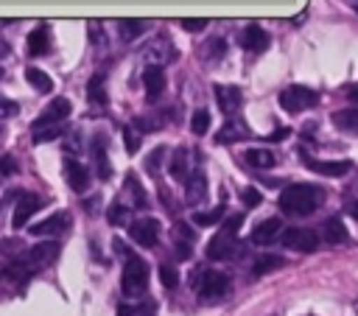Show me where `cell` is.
I'll use <instances>...</instances> for the list:
<instances>
[{"label": "cell", "instance_id": "cell-1", "mask_svg": "<svg viewBox=\"0 0 358 316\" xmlns=\"http://www.w3.org/2000/svg\"><path fill=\"white\" fill-rule=\"evenodd\" d=\"M322 201V190L313 185H288L280 193V210L288 215H310Z\"/></svg>", "mask_w": 358, "mask_h": 316}, {"label": "cell", "instance_id": "cell-2", "mask_svg": "<svg viewBox=\"0 0 358 316\" xmlns=\"http://www.w3.org/2000/svg\"><path fill=\"white\" fill-rule=\"evenodd\" d=\"M120 288H123L126 296H143L145 294V288H148V266L140 257H134V254L126 257Z\"/></svg>", "mask_w": 358, "mask_h": 316}, {"label": "cell", "instance_id": "cell-3", "mask_svg": "<svg viewBox=\"0 0 358 316\" xmlns=\"http://www.w3.org/2000/svg\"><path fill=\"white\" fill-rule=\"evenodd\" d=\"M193 277H196L193 282H196L199 296L207 302H215L229 294V277L224 271H196Z\"/></svg>", "mask_w": 358, "mask_h": 316}, {"label": "cell", "instance_id": "cell-4", "mask_svg": "<svg viewBox=\"0 0 358 316\" xmlns=\"http://www.w3.org/2000/svg\"><path fill=\"white\" fill-rule=\"evenodd\" d=\"M316 101H319V95H316L313 89H308V87H302V84L285 87V89L280 92V106H282L285 112H302V109H310V106H316Z\"/></svg>", "mask_w": 358, "mask_h": 316}, {"label": "cell", "instance_id": "cell-5", "mask_svg": "<svg viewBox=\"0 0 358 316\" xmlns=\"http://www.w3.org/2000/svg\"><path fill=\"white\" fill-rule=\"evenodd\" d=\"M282 246H288L294 252H316L319 235L313 229H305V227H291L282 232Z\"/></svg>", "mask_w": 358, "mask_h": 316}, {"label": "cell", "instance_id": "cell-6", "mask_svg": "<svg viewBox=\"0 0 358 316\" xmlns=\"http://www.w3.org/2000/svg\"><path fill=\"white\" fill-rule=\"evenodd\" d=\"M129 238L137 246H154L159 240V221L157 218H137L134 224H129Z\"/></svg>", "mask_w": 358, "mask_h": 316}, {"label": "cell", "instance_id": "cell-7", "mask_svg": "<svg viewBox=\"0 0 358 316\" xmlns=\"http://www.w3.org/2000/svg\"><path fill=\"white\" fill-rule=\"evenodd\" d=\"M235 252H238L235 232H227V229L215 232V235L210 238V243H207V257H210V260H229Z\"/></svg>", "mask_w": 358, "mask_h": 316}, {"label": "cell", "instance_id": "cell-8", "mask_svg": "<svg viewBox=\"0 0 358 316\" xmlns=\"http://www.w3.org/2000/svg\"><path fill=\"white\" fill-rule=\"evenodd\" d=\"M67 115H70V101H67V98H53V101L45 106V112L34 120V129H42V126H62V123L67 120Z\"/></svg>", "mask_w": 358, "mask_h": 316}, {"label": "cell", "instance_id": "cell-9", "mask_svg": "<svg viewBox=\"0 0 358 316\" xmlns=\"http://www.w3.org/2000/svg\"><path fill=\"white\" fill-rule=\"evenodd\" d=\"M70 229V213H53V215H48L45 221H39V224H34L31 227V232L36 235V238H48V235H62V232H67Z\"/></svg>", "mask_w": 358, "mask_h": 316}, {"label": "cell", "instance_id": "cell-10", "mask_svg": "<svg viewBox=\"0 0 358 316\" xmlns=\"http://www.w3.org/2000/svg\"><path fill=\"white\" fill-rule=\"evenodd\" d=\"M56 254H59V243L56 240H45V243H36L34 249H28V254L22 260L31 268H42V266H50L56 260Z\"/></svg>", "mask_w": 358, "mask_h": 316}, {"label": "cell", "instance_id": "cell-11", "mask_svg": "<svg viewBox=\"0 0 358 316\" xmlns=\"http://www.w3.org/2000/svg\"><path fill=\"white\" fill-rule=\"evenodd\" d=\"M143 84H145V98L148 101L162 98V92H165V73H162V67L159 64H148L143 70Z\"/></svg>", "mask_w": 358, "mask_h": 316}, {"label": "cell", "instance_id": "cell-12", "mask_svg": "<svg viewBox=\"0 0 358 316\" xmlns=\"http://www.w3.org/2000/svg\"><path fill=\"white\" fill-rule=\"evenodd\" d=\"M282 224H280V218H266V221H260L255 229H252V243H257V246H266V243H271V240H277V238H282Z\"/></svg>", "mask_w": 358, "mask_h": 316}, {"label": "cell", "instance_id": "cell-13", "mask_svg": "<svg viewBox=\"0 0 358 316\" xmlns=\"http://www.w3.org/2000/svg\"><path fill=\"white\" fill-rule=\"evenodd\" d=\"M39 207H42V199H39V196H34V193H25V196L17 201V207H14V218H11L14 229H20L22 224H28V221H31V215H34Z\"/></svg>", "mask_w": 358, "mask_h": 316}, {"label": "cell", "instance_id": "cell-14", "mask_svg": "<svg viewBox=\"0 0 358 316\" xmlns=\"http://www.w3.org/2000/svg\"><path fill=\"white\" fill-rule=\"evenodd\" d=\"M64 176H67V185L76 193H84L87 185H90V171L78 159H64Z\"/></svg>", "mask_w": 358, "mask_h": 316}, {"label": "cell", "instance_id": "cell-15", "mask_svg": "<svg viewBox=\"0 0 358 316\" xmlns=\"http://www.w3.org/2000/svg\"><path fill=\"white\" fill-rule=\"evenodd\" d=\"M241 45L249 50V53H260L268 48V34L260 28V25H246L241 31Z\"/></svg>", "mask_w": 358, "mask_h": 316}, {"label": "cell", "instance_id": "cell-16", "mask_svg": "<svg viewBox=\"0 0 358 316\" xmlns=\"http://www.w3.org/2000/svg\"><path fill=\"white\" fill-rule=\"evenodd\" d=\"M25 48H28V56H45L50 50V31H48V25H36L28 34Z\"/></svg>", "mask_w": 358, "mask_h": 316}, {"label": "cell", "instance_id": "cell-17", "mask_svg": "<svg viewBox=\"0 0 358 316\" xmlns=\"http://www.w3.org/2000/svg\"><path fill=\"white\" fill-rule=\"evenodd\" d=\"M215 98H218V106H221L224 115H235V112L241 109V103H243L238 87H224V84H218V87H215Z\"/></svg>", "mask_w": 358, "mask_h": 316}, {"label": "cell", "instance_id": "cell-18", "mask_svg": "<svg viewBox=\"0 0 358 316\" xmlns=\"http://www.w3.org/2000/svg\"><path fill=\"white\" fill-rule=\"evenodd\" d=\"M204 196H207V179H204V171L196 168L185 182V199H187V204H199V201H204Z\"/></svg>", "mask_w": 358, "mask_h": 316}, {"label": "cell", "instance_id": "cell-19", "mask_svg": "<svg viewBox=\"0 0 358 316\" xmlns=\"http://www.w3.org/2000/svg\"><path fill=\"white\" fill-rule=\"evenodd\" d=\"M243 137H249V126L243 123V120H238V117H232V120H227L224 126H221V131L215 134V143H235V140H243Z\"/></svg>", "mask_w": 358, "mask_h": 316}, {"label": "cell", "instance_id": "cell-20", "mask_svg": "<svg viewBox=\"0 0 358 316\" xmlns=\"http://www.w3.org/2000/svg\"><path fill=\"white\" fill-rule=\"evenodd\" d=\"M90 151H92V159H95V173H98V179H109L112 171H109V159H106V143H103L101 134L92 137Z\"/></svg>", "mask_w": 358, "mask_h": 316}, {"label": "cell", "instance_id": "cell-21", "mask_svg": "<svg viewBox=\"0 0 358 316\" xmlns=\"http://www.w3.org/2000/svg\"><path fill=\"white\" fill-rule=\"evenodd\" d=\"M305 165L322 176H341L350 171V162H324V159H310V157H305Z\"/></svg>", "mask_w": 358, "mask_h": 316}, {"label": "cell", "instance_id": "cell-22", "mask_svg": "<svg viewBox=\"0 0 358 316\" xmlns=\"http://www.w3.org/2000/svg\"><path fill=\"white\" fill-rule=\"evenodd\" d=\"M190 173H193V171H190V162H187V148L173 151V157H171V176H173V179L187 182V176H190Z\"/></svg>", "mask_w": 358, "mask_h": 316}, {"label": "cell", "instance_id": "cell-23", "mask_svg": "<svg viewBox=\"0 0 358 316\" xmlns=\"http://www.w3.org/2000/svg\"><path fill=\"white\" fill-rule=\"evenodd\" d=\"M322 235L327 243H347V227L341 224V218H327L322 227Z\"/></svg>", "mask_w": 358, "mask_h": 316}, {"label": "cell", "instance_id": "cell-24", "mask_svg": "<svg viewBox=\"0 0 358 316\" xmlns=\"http://www.w3.org/2000/svg\"><path fill=\"white\" fill-rule=\"evenodd\" d=\"M243 159H246L252 168H274V162H277V157H274L268 148H249V151L243 154Z\"/></svg>", "mask_w": 358, "mask_h": 316}, {"label": "cell", "instance_id": "cell-25", "mask_svg": "<svg viewBox=\"0 0 358 316\" xmlns=\"http://www.w3.org/2000/svg\"><path fill=\"white\" fill-rule=\"evenodd\" d=\"M336 129L347 131V134H358V109H341L333 115Z\"/></svg>", "mask_w": 358, "mask_h": 316}, {"label": "cell", "instance_id": "cell-26", "mask_svg": "<svg viewBox=\"0 0 358 316\" xmlns=\"http://www.w3.org/2000/svg\"><path fill=\"white\" fill-rule=\"evenodd\" d=\"M25 81H28L36 92H50V89H53V81H50L48 73H42L39 67H28V70H25Z\"/></svg>", "mask_w": 358, "mask_h": 316}, {"label": "cell", "instance_id": "cell-27", "mask_svg": "<svg viewBox=\"0 0 358 316\" xmlns=\"http://www.w3.org/2000/svg\"><path fill=\"white\" fill-rule=\"evenodd\" d=\"M117 31H120V39L131 42L145 31V22L143 20H117Z\"/></svg>", "mask_w": 358, "mask_h": 316}, {"label": "cell", "instance_id": "cell-28", "mask_svg": "<svg viewBox=\"0 0 358 316\" xmlns=\"http://www.w3.org/2000/svg\"><path fill=\"white\" fill-rule=\"evenodd\" d=\"M280 266H282V257H280V254H260V257L255 260L252 271H255V277H263V274H268V271H274V268H280Z\"/></svg>", "mask_w": 358, "mask_h": 316}, {"label": "cell", "instance_id": "cell-29", "mask_svg": "<svg viewBox=\"0 0 358 316\" xmlns=\"http://www.w3.org/2000/svg\"><path fill=\"white\" fill-rule=\"evenodd\" d=\"M224 53H227V42H224L221 36L210 39V42L201 48V59H204V62H218Z\"/></svg>", "mask_w": 358, "mask_h": 316}, {"label": "cell", "instance_id": "cell-30", "mask_svg": "<svg viewBox=\"0 0 358 316\" xmlns=\"http://www.w3.org/2000/svg\"><path fill=\"white\" fill-rule=\"evenodd\" d=\"M221 218H224V204H218V207H213V210H207V213H193V224H199V227L218 224Z\"/></svg>", "mask_w": 358, "mask_h": 316}, {"label": "cell", "instance_id": "cell-31", "mask_svg": "<svg viewBox=\"0 0 358 316\" xmlns=\"http://www.w3.org/2000/svg\"><path fill=\"white\" fill-rule=\"evenodd\" d=\"M87 95H90V101H95V103H106V92H103V76H101V73L90 78V84H87Z\"/></svg>", "mask_w": 358, "mask_h": 316}, {"label": "cell", "instance_id": "cell-32", "mask_svg": "<svg viewBox=\"0 0 358 316\" xmlns=\"http://www.w3.org/2000/svg\"><path fill=\"white\" fill-rule=\"evenodd\" d=\"M126 190L134 196V204L137 207H145L148 201H145V190H143V185H140V179L134 176V173H126Z\"/></svg>", "mask_w": 358, "mask_h": 316}, {"label": "cell", "instance_id": "cell-33", "mask_svg": "<svg viewBox=\"0 0 358 316\" xmlns=\"http://www.w3.org/2000/svg\"><path fill=\"white\" fill-rule=\"evenodd\" d=\"M210 129V112L207 109H196L193 117H190V131L193 134H207Z\"/></svg>", "mask_w": 358, "mask_h": 316}, {"label": "cell", "instance_id": "cell-34", "mask_svg": "<svg viewBox=\"0 0 358 316\" xmlns=\"http://www.w3.org/2000/svg\"><path fill=\"white\" fill-rule=\"evenodd\" d=\"M34 134V143H50L62 134V126H42V129H31Z\"/></svg>", "mask_w": 358, "mask_h": 316}, {"label": "cell", "instance_id": "cell-35", "mask_svg": "<svg viewBox=\"0 0 358 316\" xmlns=\"http://www.w3.org/2000/svg\"><path fill=\"white\" fill-rule=\"evenodd\" d=\"M106 218H109V224L123 227V224H129V207H123V204H112L109 213H106Z\"/></svg>", "mask_w": 358, "mask_h": 316}, {"label": "cell", "instance_id": "cell-36", "mask_svg": "<svg viewBox=\"0 0 358 316\" xmlns=\"http://www.w3.org/2000/svg\"><path fill=\"white\" fill-rule=\"evenodd\" d=\"M162 157H165V148L159 145V148H154L151 154H148V159H145V168H148V173H157L159 171V165H162Z\"/></svg>", "mask_w": 358, "mask_h": 316}, {"label": "cell", "instance_id": "cell-37", "mask_svg": "<svg viewBox=\"0 0 358 316\" xmlns=\"http://www.w3.org/2000/svg\"><path fill=\"white\" fill-rule=\"evenodd\" d=\"M17 101H11V98H6V95H0V120H6V117H14L17 115Z\"/></svg>", "mask_w": 358, "mask_h": 316}, {"label": "cell", "instance_id": "cell-38", "mask_svg": "<svg viewBox=\"0 0 358 316\" xmlns=\"http://www.w3.org/2000/svg\"><path fill=\"white\" fill-rule=\"evenodd\" d=\"M182 28L190 31V34H196V31H204L207 28V20L204 17H185L182 20Z\"/></svg>", "mask_w": 358, "mask_h": 316}, {"label": "cell", "instance_id": "cell-39", "mask_svg": "<svg viewBox=\"0 0 358 316\" xmlns=\"http://www.w3.org/2000/svg\"><path fill=\"white\" fill-rule=\"evenodd\" d=\"M159 280H162V285H165V288H176L179 274H176L171 266H162V268H159Z\"/></svg>", "mask_w": 358, "mask_h": 316}, {"label": "cell", "instance_id": "cell-40", "mask_svg": "<svg viewBox=\"0 0 358 316\" xmlns=\"http://www.w3.org/2000/svg\"><path fill=\"white\" fill-rule=\"evenodd\" d=\"M123 143H126V151H129V154H134V151L140 148V137H137L131 129H123Z\"/></svg>", "mask_w": 358, "mask_h": 316}, {"label": "cell", "instance_id": "cell-41", "mask_svg": "<svg viewBox=\"0 0 358 316\" xmlns=\"http://www.w3.org/2000/svg\"><path fill=\"white\" fill-rule=\"evenodd\" d=\"M173 238H176V240H185V243H193V232H190L187 224H176V227H173Z\"/></svg>", "mask_w": 358, "mask_h": 316}, {"label": "cell", "instance_id": "cell-42", "mask_svg": "<svg viewBox=\"0 0 358 316\" xmlns=\"http://www.w3.org/2000/svg\"><path fill=\"white\" fill-rule=\"evenodd\" d=\"M241 199H243L246 207H257V204H260V193H257L255 187H246V190L241 193Z\"/></svg>", "mask_w": 358, "mask_h": 316}, {"label": "cell", "instance_id": "cell-43", "mask_svg": "<svg viewBox=\"0 0 358 316\" xmlns=\"http://www.w3.org/2000/svg\"><path fill=\"white\" fill-rule=\"evenodd\" d=\"M17 165H14V157H3L0 159V173H14Z\"/></svg>", "mask_w": 358, "mask_h": 316}, {"label": "cell", "instance_id": "cell-44", "mask_svg": "<svg viewBox=\"0 0 358 316\" xmlns=\"http://www.w3.org/2000/svg\"><path fill=\"white\" fill-rule=\"evenodd\" d=\"M176 257H179V260H187V257H190V243L176 240Z\"/></svg>", "mask_w": 358, "mask_h": 316}, {"label": "cell", "instance_id": "cell-45", "mask_svg": "<svg viewBox=\"0 0 358 316\" xmlns=\"http://www.w3.org/2000/svg\"><path fill=\"white\" fill-rule=\"evenodd\" d=\"M347 95H350V98H352V101H358V84H352V87H350V89H347Z\"/></svg>", "mask_w": 358, "mask_h": 316}, {"label": "cell", "instance_id": "cell-46", "mask_svg": "<svg viewBox=\"0 0 358 316\" xmlns=\"http://www.w3.org/2000/svg\"><path fill=\"white\" fill-rule=\"evenodd\" d=\"M347 207H350V213L358 218V201H347Z\"/></svg>", "mask_w": 358, "mask_h": 316}, {"label": "cell", "instance_id": "cell-47", "mask_svg": "<svg viewBox=\"0 0 358 316\" xmlns=\"http://www.w3.org/2000/svg\"><path fill=\"white\" fill-rule=\"evenodd\" d=\"M6 50H8V48H6V45H0V56H3V53H6Z\"/></svg>", "mask_w": 358, "mask_h": 316}]
</instances>
